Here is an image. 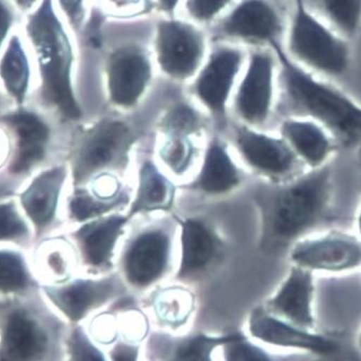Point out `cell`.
Returning <instances> with one entry per match:
<instances>
[{
  "instance_id": "cell-1",
  "label": "cell",
  "mask_w": 361,
  "mask_h": 361,
  "mask_svg": "<svg viewBox=\"0 0 361 361\" xmlns=\"http://www.w3.org/2000/svg\"><path fill=\"white\" fill-rule=\"evenodd\" d=\"M20 30L36 69V87L30 104L56 122L81 120L83 109L75 78L79 45L54 0H41L23 18Z\"/></svg>"
},
{
  "instance_id": "cell-2",
  "label": "cell",
  "mask_w": 361,
  "mask_h": 361,
  "mask_svg": "<svg viewBox=\"0 0 361 361\" xmlns=\"http://www.w3.org/2000/svg\"><path fill=\"white\" fill-rule=\"evenodd\" d=\"M332 171L330 166L270 184L256 192L262 221V247L280 252L332 219Z\"/></svg>"
},
{
  "instance_id": "cell-3",
  "label": "cell",
  "mask_w": 361,
  "mask_h": 361,
  "mask_svg": "<svg viewBox=\"0 0 361 361\" xmlns=\"http://www.w3.org/2000/svg\"><path fill=\"white\" fill-rule=\"evenodd\" d=\"M271 50L278 59V83L290 116L319 123L342 145L358 143L361 140V104L295 63L287 55L284 43L274 45Z\"/></svg>"
},
{
  "instance_id": "cell-4",
  "label": "cell",
  "mask_w": 361,
  "mask_h": 361,
  "mask_svg": "<svg viewBox=\"0 0 361 361\" xmlns=\"http://www.w3.org/2000/svg\"><path fill=\"white\" fill-rule=\"evenodd\" d=\"M137 140L122 121L102 118L79 131L67 155L71 185H86L96 178L123 171Z\"/></svg>"
},
{
  "instance_id": "cell-5",
  "label": "cell",
  "mask_w": 361,
  "mask_h": 361,
  "mask_svg": "<svg viewBox=\"0 0 361 361\" xmlns=\"http://www.w3.org/2000/svg\"><path fill=\"white\" fill-rule=\"evenodd\" d=\"M284 49L295 63L315 75L340 77L350 65V41L314 16L302 0H293Z\"/></svg>"
},
{
  "instance_id": "cell-6",
  "label": "cell",
  "mask_w": 361,
  "mask_h": 361,
  "mask_svg": "<svg viewBox=\"0 0 361 361\" xmlns=\"http://www.w3.org/2000/svg\"><path fill=\"white\" fill-rule=\"evenodd\" d=\"M9 135L11 154L4 176L18 185L41 168L56 161V121L34 104L12 106L0 116Z\"/></svg>"
},
{
  "instance_id": "cell-7",
  "label": "cell",
  "mask_w": 361,
  "mask_h": 361,
  "mask_svg": "<svg viewBox=\"0 0 361 361\" xmlns=\"http://www.w3.org/2000/svg\"><path fill=\"white\" fill-rule=\"evenodd\" d=\"M106 22L100 47L104 61L106 96L113 106L130 109L145 95L154 75L151 39L142 36L122 37L111 41Z\"/></svg>"
},
{
  "instance_id": "cell-8",
  "label": "cell",
  "mask_w": 361,
  "mask_h": 361,
  "mask_svg": "<svg viewBox=\"0 0 361 361\" xmlns=\"http://www.w3.org/2000/svg\"><path fill=\"white\" fill-rule=\"evenodd\" d=\"M283 0H237L208 28L211 42L247 49H271L284 43L288 25Z\"/></svg>"
},
{
  "instance_id": "cell-9",
  "label": "cell",
  "mask_w": 361,
  "mask_h": 361,
  "mask_svg": "<svg viewBox=\"0 0 361 361\" xmlns=\"http://www.w3.org/2000/svg\"><path fill=\"white\" fill-rule=\"evenodd\" d=\"M154 63L168 79L190 81L206 61L211 41L207 28L185 18L158 16L151 39Z\"/></svg>"
},
{
  "instance_id": "cell-10",
  "label": "cell",
  "mask_w": 361,
  "mask_h": 361,
  "mask_svg": "<svg viewBox=\"0 0 361 361\" xmlns=\"http://www.w3.org/2000/svg\"><path fill=\"white\" fill-rule=\"evenodd\" d=\"M30 297L0 300V361H52V328Z\"/></svg>"
},
{
  "instance_id": "cell-11",
  "label": "cell",
  "mask_w": 361,
  "mask_h": 361,
  "mask_svg": "<svg viewBox=\"0 0 361 361\" xmlns=\"http://www.w3.org/2000/svg\"><path fill=\"white\" fill-rule=\"evenodd\" d=\"M69 185L67 161H55L35 172L18 188L16 197L34 229L36 243L56 235L63 225V201Z\"/></svg>"
},
{
  "instance_id": "cell-12",
  "label": "cell",
  "mask_w": 361,
  "mask_h": 361,
  "mask_svg": "<svg viewBox=\"0 0 361 361\" xmlns=\"http://www.w3.org/2000/svg\"><path fill=\"white\" fill-rule=\"evenodd\" d=\"M126 291L116 276H82L40 285L41 298L71 326L81 325L90 314L108 305Z\"/></svg>"
},
{
  "instance_id": "cell-13",
  "label": "cell",
  "mask_w": 361,
  "mask_h": 361,
  "mask_svg": "<svg viewBox=\"0 0 361 361\" xmlns=\"http://www.w3.org/2000/svg\"><path fill=\"white\" fill-rule=\"evenodd\" d=\"M246 59L247 51L243 47L211 42L206 61L192 80V95L208 109L219 124H225L226 108Z\"/></svg>"
},
{
  "instance_id": "cell-14",
  "label": "cell",
  "mask_w": 361,
  "mask_h": 361,
  "mask_svg": "<svg viewBox=\"0 0 361 361\" xmlns=\"http://www.w3.org/2000/svg\"><path fill=\"white\" fill-rule=\"evenodd\" d=\"M279 63L271 49H248L247 59L235 88V108L250 125L268 120L278 84Z\"/></svg>"
},
{
  "instance_id": "cell-15",
  "label": "cell",
  "mask_w": 361,
  "mask_h": 361,
  "mask_svg": "<svg viewBox=\"0 0 361 361\" xmlns=\"http://www.w3.org/2000/svg\"><path fill=\"white\" fill-rule=\"evenodd\" d=\"M171 256V233L167 228L143 229L133 237L123 252L122 280L135 290L149 289L169 272Z\"/></svg>"
},
{
  "instance_id": "cell-16",
  "label": "cell",
  "mask_w": 361,
  "mask_h": 361,
  "mask_svg": "<svg viewBox=\"0 0 361 361\" xmlns=\"http://www.w3.org/2000/svg\"><path fill=\"white\" fill-rule=\"evenodd\" d=\"M293 266L311 272L342 274L361 267V239L346 231L309 235L290 247Z\"/></svg>"
},
{
  "instance_id": "cell-17",
  "label": "cell",
  "mask_w": 361,
  "mask_h": 361,
  "mask_svg": "<svg viewBox=\"0 0 361 361\" xmlns=\"http://www.w3.org/2000/svg\"><path fill=\"white\" fill-rule=\"evenodd\" d=\"M247 331L256 342L282 348L307 350L321 357L340 354L338 341L324 334H312L309 329L293 325L257 307L247 319Z\"/></svg>"
},
{
  "instance_id": "cell-18",
  "label": "cell",
  "mask_w": 361,
  "mask_h": 361,
  "mask_svg": "<svg viewBox=\"0 0 361 361\" xmlns=\"http://www.w3.org/2000/svg\"><path fill=\"white\" fill-rule=\"evenodd\" d=\"M130 219L111 213L75 226L68 238L77 253L78 262L90 272H102L112 266L118 240Z\"/></svg>"
},
{
  "instance_id": "cell-19",
  "label": "cell",
  "mask_w": 361,
  "mask_h": 361,
  "mask_svg": "<svg viewBox=\"0 0 361 361\" xmlns=\"http://www.w3.org/2000/svg\"><path fill=\"white\" fill-rule=\"evenodd\" d=\"M235 145L250 167L276 180L290 176L299 161L282 137L276 138L247 126L235 129Z\"/></svg>"
},
{
  "instance_id": "cell-20",
  "label": "cell",
  "mask_w": 361,
  "mask_h": 361,
  "mask_svg": "<svg viewBox=\"0 0 361 361\" xmlns=\"http://www.w3.org/2000/svg\"><path fill=\"white\" fill-rule=\"evenodd\" d=\"M36 87V69L20 27L0 51V90L13 106L30 104Z\"/></svg>"
},
{
  "instance_id": "cell-21",
  "label": "cell",
  "mask_w": 361,
  "mask_h": 361,
  "mask_svg": "<svg viewBox=\"0 0 361 361\" xmlns=\"http://www.w3.org/2000/svg\"><path fill=\"white\" fill-rule=\"evenodd\" d=\"M229 334L151 332L145 340V357L149 361H215V352L228 340Z\"/></svg>"
},
{
  "instance_id": "cell-22",
  "label": "cell",
  "mask_w": 361,
  "mask_h": 361,
  "mask_svg": "<svg viewBox=\"0 0 361 361\" xmlns=\"http://www.w3.org/2000/svg\"><path fill=\"white\" fill-rule=\"evenodd\" d=\"M313 272L293 266L274 296L267 301L264 309L293 325L312 329L315 325L313 316Z\"/></svg>"
},
{
  "instance_id": "cell-23",
  "label": "cell",
  "mask_w": 361,
  "mask_h": 361,
  "mask_svg": "<svg viewBox=\"0 0 361 361\" xmlns=\"http://www.w3.org/2000/svg\"><path fill=\"white\" fill-rule=\"evenodd\" d=\"M281 137L291 151L309 167L321 169L329 165L336 149V140L327 129L309 118L289 116L281 124Z\"/></svg>"
},
{
  "instance_id": "cell-24",
  "label": "cell",
  "mask_w": 361,
  "mask_h": 361,
  "mask_svg": "<svg viewBox=\"0 0 361 361\" xmlns=\"http://www.w3.org/2000/svg\"><path fill=\"white\" fill-rule=\"evenodd\" d=\"M180 258L176 279L188 282L202 276L214 262L219 242L208 226L198 219L180 221Z\"/></svg>"
},
{
  "instance_id": "cell-25",
  "label": "cell",
  "mask_w": 361,
  "mask_h": 361,
  "mask_svg": "<svg viewBox=\"0 0 361 361\" xmlns=\"http://www.w3.org/2000/svg\"><path fill=\"white\" fill-rule=\"evenodd\" d=\"M128 194L122 186L104 190L98 182L88 185L73 186L68 190L63 201V217L75 226L90 219L114 213L128 203Z\"/></svg>"
},
{
  "instance_id": "cell-26",
  "label": "cell",
  "mask_w": 361,
  "mask_h": 361,
  "mask_svg": "<svg viewBox=\"0 0 361 361\" xmlns=\"http://www.w3.org/2000/svg\"><path fill=\"white\" fill-rule=\"evenodd\" d=\"M241 174L225 143L213 139L209 143L198 176L190 188L208 195H223L237 188Z\"/></svg>"
},
{
  "instance_id": "cell-27",
  "label": "cell",
  "mask_w": 361,
  "mask_h": 361,
  "mask_svg": "<svg viewBox=\"0 0 361 361\" xmlns=\"http://www.w3.org/2000/svg\"><path fill=\"white\" fill-rule=\"evenodd\" d=\"M30 260L37 278L43 283H59L69 280L73 260L77 258L69 238L53 235L35 244L30 251Z\"/></svg>"
},
{
  "instance_id": "cell-28",
  "label": "cell",
  "mask_w": 361,
  "mask_h": 361,
  "mask_svg": "<svg viewBox=\"0 0 361 361\" xmlns=\"http://www.w3.org/2000/svg\"><path fill=\"white\" fill-rule=\"evenodd\" d=\"M30 252L0 246V299L24 298L40 289Z\"/></svg>"
},
{
  "instance_id": "cell-29",
  "label": "cell",
  "mask_w": 361,
  "mask_h": 361,
  "mask_svg": "<svg viewBox=\"0 0 361 361\" xmlns=\"http://www.w3.org/2000/svg\"><path fill=\"white\" fill-rule=\"evenodd\" d=\"M174 190L171 180L152 161H145L139 170L138 186L129 209V219L142 213L169 210L173 204Z\"/></svg>"
},
{
  "instance_id": "cell-30",
  "label": "cell",
  "mask_w": 361,
  "mask_h": 361,
  "mask_svg": "<svg viewBox=\"0 0 361 361\" xmlns=\"http://www.w3.org/2000/svg\"><path fill=\"white\" fill-rule=\"evenodd\" d=\"M305 7L328 27L348 41L361 28V0H302Z\"/></svg>"
},
{
  "instance_id": "cell-31",
  "label": "cell",
  "mask_w": 361,
  "mask_h": 361,
  "mask_svg": "<svg viewBox=\"0 0 361 361\" xmlns=\"http://www.w3.org/2000/svg\"><path fill=\"white\" fill-rule=\"evenodd\" d=\"M35 243L34 229L16 197L0 199V246H14L30 252Z\"/></svg>"
},
{
  "instance_id": "cell-32",
  "label": "cell",
  "mask_w": 361,
  "mask_h": 361,
  "mask_svg": "<svg viewBox=\"0 0 361 361\" xmlns=\"http://www.w3.org/2000/svg\"><path fill=\"white\" fill-rule=\"evenodd\" d=\"M192 310V296L180 289H167L154 300V311L158 319L171 328L183 325Z\"/></svg>"
},
{
  "instance_id": "cell-33",
  "label": "cell",
  "mask_w": 361,
  "mask_h": 361,
  "mask_svg": "<svg viewBox=\"0 0 361 361\" xmlns=\"http://www.w3.org/2000/svg\"><path fill=\"white\" fill-rule=\"evenodd\" d=\"M219 350L223 361H289L286 357L271 354L243 332H231Z\"/></svg>"
},
{
  "instance_id": "cell-34",
  "label": "cell",
  "mask_w": 361,
  "mask_h": 361,
  "mask_svg": "<svg viewBox=\"0 0 361 361\" xmlns=\"http://www.w3.org/2000/svg\"><path fill=\"white\" fill-rule=\"evenodd\" d=\"M66 361H109L95 338L82 325L71 326L63 338Z\"/></svg>"
},
{
  "instance_id": "cell-35",
  "label": "cell",
  "mask_w": 361,
  "mask_h": 361,
  "mask_svg": "<svg viewBox=\"0 0 361 361\" xmlns=\"http://www.w3.org/2000/svg\"><path fill=\"white\" fill-rule=\"evenodd\" d=\"M196 151L190 137L167 135L159 149V157L172 173L182 176L194 161Z\"/></svg>"
},
{
  "instance_id": "cell-36",
  "label": "cell",
  "mask_w": 361,
  "mask_h": 361,
  "mask_svg": "<svg viewBox=\"0 0 361 361\" xmlns=\"http://www.w3.org/2000/svg\"><path fill=\"white\" fill-rule=\"evenodd\" d=\"M98 3L106 18L121 22L145 20L156 11L154 0H98Z\"/></svg>"
},
{
  "instance_id": "cell-37",
  "label": "cell",
  "mask_w": 361,
  "mask_h": 361,
  "mask_svg": "<svg viewBox=\"0 0 361 361\" xmlns=\"http://www.w3.org/2000/svg\"><path fill=\"white\" fill-rule=\"evenodd\" d=\"M237 0H184L185 18L201 27H210Z\"/></svg>"
},
{
  "instance_id": "cell-38",
  "label": "cell",
  "mask_w": 361,
  "mask_h": 361,
  "mask_svg": "<svg viewBox=\"0 0 361 361\" xmlns=\"http://www.w3.org/2000/svg\"><path fill=\"white\" fill-rule=\"evenodd\" d=\"M200 126V118L196 111L184 102L172 106L161 121V130L166 135L190 137Z\"/></svg>"
},
{
  "instance_id": "cell-39",
  "label": "cell",
  "mask_w": 361,
  "mask_h": 361,
  "mask_svg": "<svg viewBox=\"0 0 361 361\" xmlns=\"http://www.w3.org/2000/svg\"><path fill=\"white\" fill-rule=\"evenodd\" d=\"M23 16L10 0H0V51L16 30L20 27Z\"/></svg>"
},
{
  "instance_id": "cell-40",
  "label": "cell",
  "mask_w": 361,
  "mask_h": 361,
  "mask_svg": "<svg viewBox=\"0 0 361 361\" xmlns=\"http://www.w3.org/2000/svg\"><path fill=\"white\" fill-rule=\"evenodd\" d=\"M141 348L139 342L118 338L112 342L106 355L109 361H140Z\"/></svg>"
},
{
  "instance_id": "cell-41",
  "label": "cell",
  "mask_w": 361,
  "mask_h": 361,
  "mask_svg": "<svg viewBox=\"0 0 361 361\" xmlns=\"http://www.w3.org/2000/svg\"><path fill=\"white\" fill-rule=\"evenodd\" d=\"M59 12L69 22H79L87 13L88 0H54Z\"/></svg>"
},
{
  "instance_id": "cell-42",
  "label": "cell",
  "mask_w": 361,
  "mask_h": 361,
  "mask_svg": "<svg viewBox=\"0 0 361 361\" xmlns=\"http://www.w3.org/2000/svg\"><path fill=\"white\" fill-rule=\"evenodd\" d=\"M10 154H11V143H10L9 135L0 124V176H5L6 168L9 163Z\"/></svg>"
},
{
  "instance_id": "cell-43",
  "label": "cell",
  "mask_w": 361,
  "mask_h": 361,
  "mask_svg": "<svg viewBox=\"0 0 361 361\" xmlns=\"http://www.w3.org/2000/svg\"><path fill=\"white\" fill-rule=\"evenodd\" d=\"M156 12L161 16H176L184 0H154Z\"/></svg>"
},
{
  "instance_id": "cell-44",
  "label": "cell",
  "mask_w": 361,
  "mask_h": 361,
  "mask_svg": "<svg viewBox=\"0 0 361 361\" xmlns=\"http://www.w3.org/2000/svg\"><path fill=\"white\" fill-rule=\"evenodd\" d=\"M10 1L13 4L14 7L24 18L26 14L32 12L40 4L41 0H10Z\"/></svg>"
},
{
  "instance_id": "cell-45",
  "label": "cell",
  "mask_w": 361,
  "mask_h": 361,
  "mask_svg": "<svg viewBox=\"0 0 361 361\" xmlns=\"http://www.w3.org/2000/svg\"><path fill=\"white\" fill-rule=\"evenodd\" d=\"M12 106H13V104L6 97L5 94L3 93V90H0V116H1L4 112H6L8 109L12 108Z\"/></svg>"
},
{
  "instance_id": "cell-46",
  "label": "cell",
  "mask_w": 361,
  "mask_h": 361,
  "mask_svg": "<svg viewBox=\"0 0 361 361\" xmlns=\"http://www.w3.org/2000/svg\"><path fill=\"white\" fill-rule=\"evenodd\" d=\"M357 231H358L359 238L361 239V201L360 207H359L358 214H357L356 219Z\"/></svg>"
},
{
  "instance_id": "cell-47",
  "label": "cell",
  "mask_w": 361,
  "mask_h": 361,
  "mask_svg": "<svg viewBox=\"0 0 361 361\" xmlns=\"http://www.w3.org/2000/svg\"><path fill=\"white\" fill-rule=\"evenodd\" d=\"M358 344H359V348H361V334H360V336H359Z\"/></svg>"
},
{
  "instance_id": "cell-48",
  "label": "cell",
  "mask_w": 361,
  "mask_h": 361,
  "mask_svg": "<svg viewBox=\"0 0 361 361\" xmlns=\"http://www.w3.org/2000/svg\"><path fill=\"white\" fill-rule=\"evenodd\" d=\"M291 1H293V0H291Z\"/></svg>"
}]
</instances>
